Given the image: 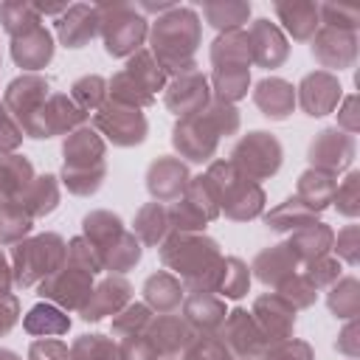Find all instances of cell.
<instances>
[{"mask_svg": "<svg viewBox=\"0 0 360 360\" xmlns=\"http://www.w3.org/2000/svg\"><path fill=\"white\" fill-rule=\"evenodd\" d=\"M73 98L79 101V110L98 107L104 98V79L101 76H84L73 84Z\"/></svg>", "mask_w": 360, "mask_h": 360, "instance_id": "35", "label": "cell"}, {"mask_svg": "<svg viewBox=\"0 0 360 360\" xmlns=\"http://www.w3.org/2000/svg\"><path fill=\"white\" fill-rule=\"evenodd\" d=\"M301 107L309 112V115H323L329 112L338 98H340V84L329 76V73H312L301 82Z\"/></svg>", "mask_w": 360, "mask_h": 360, "instance_id": "16", "label": "cell"}, {"mask_svg": "<svg viewBox=\"0 0 360 360\" xmlns=\"http://www.w3.org/2000/svg\"><path fill=\"white\" fill-rule=\"evenodd\" d=\"M68 326H70V321L56 307H48V304L34 307L25 318V332H31V335H62V332H68Z\"/></svg>", "mask_w": 360, "mask_h": 360, "instance_id": "28", "label": "cell"}, {"mask_svg": "<svg viewBox=\"0 0 360 360\" xmlns=\"http://www.w3.org/2000/svg\"><path fill=\"white\" fill-rule=\"evenodd\" d=\"M127 298H129V284H127L124 278H107V281H101V284L90 292V298L84 301L82 318H84V321H98V318H104V315H110V312H118V309L127 304Z\"/></svg>", "mask_w": 360, "mask_h": 360, "instance_id": "17", "label": "cell"}, {"mask_svg": "<svg viewBox=\"0 0 360 360\" xmlns=\"http://www.w3.org/2000/svg\"><path fill=\"white\" fill-rule=\"evenodd\" d=\"M17 143H20V127L14 124V118L6 110V104H0V155L11 152Z\"/></svg>", "mask_w": 360, "mask_h": 360, "instance_id": "39", "label": "cell"}, {"mask_svg": "<svg viewBox=\"0 0 360 360\" xmlns=\"http://www.w3.org/2000/svg\"><path fill=\"white\" fill-rule=\"evenodd\" d=\"M96 127L118 146H132L143 141L146 132V121L141 115V110L135 107H124V104H107L96 112Z\"/></svg>", "mask_w": 360, "mask_h": 360, "instance_id": "9", "label": "cell"}, {"mask_svg": "<svg viewBox=\"0 0 360 360\" xmlns=\"http://www.w3.org/2000/svg\"><path fill=\"white\" fill-rule=\"evenodd\" d=\"M143 292H146V301H149L155 309H160V312H172V309L180 307V301H183V287H180V281H177L174 276H169V273H155V276H149L146 284H143Z\"/></svg>", "mask_w": 360, "mask_h": 360, "instance_id": "25", "label": "cell"}, {"mask_svg": "<svg viewBox=\"0 0 360 360\" xmlns=\"http://www.w3.org/2000/svg\"><path fill=\"white\" fill-rule=\"evenodd\" d=\"M31 360H70L68 346L62 340H37L31 346Z\"/></svg>", "mask_w": 360, "mask_h": 360, "instance_id": "40", "label": "cell"}, {"mask_svg": "<svg viewBox=\"0 0 360 360\" xmlns=\"http://www.w3.org/2000/svg\"><path fill=\"white\" fill-rule=\"evenodd\" d=\"M205 101H208V84H205L202 73H197V70L180 73V79L166 93V104L183 118L200 115L205 110Z\"/></svg>", "mask_w": 360, "mask_h": 360, "instance_id": "11", "label": "cell"}, {"mask_svg": "<svg viewBox=\"0 0 360 360\" xmlns=\"http://www.w3.org/2000/svg\"><path fill=\"white\" fill-rule=\"evenodd\" d=\"M335 197V183L326 172H307L298 186V200L309 208H323Z\"/></svg>", "mask_w": 360, "mask_h": 360, "instance_id": "27", "label": "cell"}, {"mask_svg": "<svg viewBox=\"0 0 360 360\" xmlns=\"http://www.w3.org/2000/svg\"><path fill=\"white\" fill-rule=\"evenodd\" d=\"M160 256H163V264H169L180 276H186L191 284H202V290L214 292L217 276L222 267V256L217 250V242L202 239V236H191V233H180L163 245Z\"/></svg>", "mask_w": 360, "mask_h": 360, "instance_id": "2", "label": "cell"}, {"mask_svg": "<svg viewBox=\"0 0 360 360\" xmlns=\"http://www.w3.org/2000/svg\"><path fill=\"white\" fill-rule=\"evenodd\" d=\"M202 14L214 28H219V31L225 28V34H228V31H239V25L248 20L250 8L245 3H208L202 8Z\"/></svg>", "mask_w": 360, "mask_h": 360, "instance_id": "29", "label": "cell"}, {"mask_svg": "<svg viewBox=\"0 0 360 360\" xmlns=\"http://www.w3.org/2000/svg\"><path fill=\"white\" fill-rule=\"evenodd\" d=\"M186 318L194 326H217L219 321H225V307L217 295H211V290H191L188 301H186Z\"/></svg>", "mask_w": 360, "mask_h": 360, "instance_id": "23", "label": "cell"}, {"mask_svg": "<svg viewBox=\"0 0 360 360\" xmlns=\"http://www.w3.org/2000/svg\"><path fill=\"white\" fill-rule=\"evenodd\" d=\"M0 360H20L17 354H11V352H0Z\"/></svg>", "mask_w": 360, "mask_h": 360, "instance_id": "43", "label": "cell"}, {"mask_svg": "<svg viewBox=\"0 0 360 360\" xmlns=\"http://www.w3.org/2000/svg\"><path fill=\"white\" fill-rule=\"evenodd\" d=\"M276 14L295 39H307L318 25V6L312 3H276Z\"/></svg>", "mask_w": 360, "mask_h": 360, "instance_id": "26", "label": "cell"}, {"mask_svg": "<svg viewBox=\"0 0 360 360\" xmlns=\"http://www.w3.org/2000/svg\"><path fill=\"white\" fill-rule=\"evenodd\" d=\"M200 39V20L191 8H166L152 28V48L160 68L191 70V53Z\"/></svg>", "mask_w": 360, "mask_h": 360, "instance_id": "1", "label": "cell"}, {"mask_svg": "<svg viewBox=\"0 0 360 360\" xmlns=\"http://www.w3.org/2000/svg\"><path fill=\"white\" fill-rule=\"evenodd\" d=\"M166 225H169V214H166L158 202H152V205L141 208L138 222H135V231H138V236H141L146 245H155V242H160Z\"/></svg>", "mask_w": 360, "mask_h": 360, "instance_id": "33", "label": "cell"}, {"mask_svg": "<svg viewBox=\"0 0 360 360\" xmlns=\"http://www.w3.org/2000/svg\"><path fill=\"white\" fill-rule=\"evenodd\" d=\"M248 42H250V59H256L264 68H276L287 56L284 37L276 25H270V20H256L253 28L248 31Z\"/></svg>", "mask_w": 360, "mask_h": 360, "instance_id": "12", "label": "cell"}, {"mask_svg": "<svg viewBox=\"0 0 360 360\" xmlns=\"http://www.w3.org/2000/svg\"><path fill=\"white\" fill-rule=\"evenodd\" d=\"M11 56L20 68H28V70H37V68H45L48 59L53 56V42H51V34L37 25L20 37L11 39Z\"/></svg>", "mask_w": 360, "mask_h": 360, "instance_id": "13", "label": "cell"}, {"mask_svg": "<svg viewBox=\"0 0 360 360\" xmlns=\"http://www.w3.org/2000/svg\"><path fill=\"white\" fill-rule=\"evenodd\" d=\"M312 53L326 68H343L354 59V31L346 28H323L312 45Z\"/></svg>", "mask_w": 360, "mask_h": 360, "instance_id": "15", "label": "cell"}, {"mask_svg": "<svg viewBox=\"0 0 360 360\" xmlns=\"http://www.w3.org/2000/svg\"><path fill=\"white\" fill-rule=\"evenodd\" d=\"M256 104L267 118H287L292 104H295V90L292 84L281 82V79H264L256 87Z\"/></svg>", "mask_w": 360, "mask_h": 360, "instance_id": "21", "label": "cell"}, {"mask_svg": "<svg viewBox=\"0 0 360 360\" xmlns=\"http://www.w3.org/2000/svg\"><path fill=\"white\" fill-rule=\"evenodd\" d=\"M349 158H352V138L338 129L321 132V138L312 141V146H309V160L318 163V169L326 174L335 172L338 166L349 163Z\"/></svg>", "mask_w": 360, "mask_h": 360, "instance_id": "18", "label": "cell"}, {"mask_svg": "<svg viewBox=\"0 0 360 360\" xmlns=\"http://www.w3.org/2000/svg\"><path fill=\"white\" fill-rule=\"evenodd\" d=\"M73 360H121L118 349L112 340H107L104 335H82L73 349H70Z\"/></svg>", "mask_w": 360, "mask_h": 360, "instance_id": "32", "label": "cell"}, {"mask_svg": "<svg viewBox=\"0 0 360 360\" xmlns=\"http://www.w3.org/2000/svg\"><path fill=\"white\" fill-rule=\"evenodd\" d=\"M188 172L180 160L174 158H160L149 166V174H146V186L149 191L158 197V200H174L183 194V188L188 186Z\"/></svg>", "mask_w": 360, "mask_h": 360, "instance_id": "14", "label": "cell"}, {"mask_svg": "<svg viewBox=\"0 0 360 360\" xmlns=\"http://www.w3.org/2000/svg\"><path fill=\"white\" fill-rule=\"evenodd\" d=\"M104 146L93 129H79L65 143V183L73 194H90L104 177Z\"/></svg>", "mask_w": 360, "mask_h": 360, "instance_id": "3", "label": "cell"}, {"mask_svg": "<svg viewBox=\"0 0 360 360\" xmlns=\"http://www.w3.org/2000/svg\"><path fill=\"white\" fill-rule=\"evenodd\" d=\"M3 194H6V191H3V186H0V200H3Z\"/></svg>", "mask_w": 360, "mask_h": 360, "instance_id": "44", "label": "cell"}, {"mask_svg": "<svg viewBox=\"0 0 360 360\" xmlns=\"http://www.w3.org/2000/svg\"><path fill=\"white\" fill-rule=\"evenodd\" d=\"M34 217L17 202V205H6L0 211V242H17L20 236H25L31 231Z\"/></svg>", "mask_w": 360, "mask_h": 360, "instance_id": "34", "label": "cell"}, {"mask_svg": "<svg viewBox=\"0 0 360 360\" xmlns=\"http://www.w3.org/2000/svg\"><path fill=\"white\" fill-rule=\"evenodd\" d=\"M186 360H231V349L225 346V340L197 338L194 343H188Z\"/></svg>", "mask_w": 360, "mask_h": 360, "instance_id": "37", "label": "cell"}, {"mask_svg": "<svg viewBox=\"0 0 360 360\" xmlns=\"http://www.w3.org/2000/svg\"><path fill=\"white\" fill-rule=\"evenodd\" d=\"M248 180H262L267 174H273L281 163V146L276 138H270L267 132H250L248 138H242L233 149V160H231Z\"/></svg>", "mask_w": 360, "mask_h": 360, "instance_id": "6", "label": "cell"}, {"mask_svg": "<svg viewBox=\"0 0 360 360\" xmlns=\"http://www.w3.org/2000/svg\"><path fill=\"white\" fill-rule=\"evenodd\" d=\"M48 101V82L42 76H22L17 82L8 84V93H6V110L11 112V118L20 121V129H31V124L37 121L39 110L45 107Z\"/></svg>", "mask_w": 360, "mask_h": 360, "instance_id": "7", "label": "cell"}, {"mask_svg": "<svg viewBox=\"0 0 360 360\" xmlns=\"http://www.w3.org/2000/svg\"><path fill=\"white\" fill-rule=\"evenodd\" d=\"M248 281H250L248 267H245L239 259H222V267H219L214 292H222V295H228V298H239V295H245Z\"/></svg>", "mask_w": 360, "mask_h": 360, "instance_id": "30", "label": "cell"}, {"mask_svg": "<svg viewBox=\"0 0 360 360\" xmlns=\"http://www.w3.org/2000/svg\"><path fill=\"white\" fill-rule=\"evenodd\" d=\"M90 270L79 267V264H70V267H59L56 273H51L42 284H39V295L45 298H53L56 304L62 307H70V309H82L84 301L90 298Z\"/></svg>", "mask_w": 360, "mask_h": 360, "instance_id": "8", "label": "cell"}, {"mask_svg": "<svg viewBox=\"0 0 360 360\" xmlns=\"http://www.w3.org/2000/svg\"><path fill=\"white\" fill-rule=\"evenodd\" d=\"M250 315H253L262 338L267 335V340H287V335L292 332V323H295V307L281 295H262L253 304Z\"/></svg>", "mask_w": 360, "mask_h": 360, "instance_id": "10", "label": "cell"}, {"mask_svg": "<svg viewBox=\"0 0 360 360\" xmlns=\"http://www.w3.org/2000/svg\"><path fill=\"white\" fill-rule=\"evenodd\" d=\"M65 259H68V250L56 233H45V236H37L31 242H20L14 250L17 284L28 287L42 276L48 278L51 273H56L62 267Z\"/></svg>", "mask_w": 360, "mask_h": 360, "instance_id": "4", "label": "cell"}, {"mask_svg": "<svg viewBox=\"0 0 360 360\" xmlns=\"http://www.w3.org/2000/svg\"><path fill=\"white\" fill-rule=\"evenodd\" d=\"M292 264H295V253L290 245H278V248H270L264 253L256 256L253 267L259 270V278L264 284H278L292 273Z\"/></svg>", "mask_w": 360, "mask_h": 360, "instance_id": "22", "label": "cell"}, {"mask_svg": "<svg viewBox=\"0 0 360 360\" xmlns=\"http://www.w3.org/2000/svg\"><path fill=\"white\" fill-rule=\"evenodd\" d=\"M98 31L104 34L107 51L112 56H127L141 48L146 37V20L135 14L132 6H98Z\"/></svg>", "mask_w": 360, "mask_h": 360, "instance_id": "5", "label": "cell"}, {"mask_svg": "<svg viewBox=\"0 0 360 360\" xmlns=\"http://www.w3.org/2000/svg\"><path fill=\"white\" fill-rule=\"evenodd\" d=\"M8 287H11V273H8V264H6V259L0 253V295H6Z\"/></svg>", "mask_w": 360, "mask_h": 360, "instance_id": "42", "label": "cell"}, {"mask_svg": "<svg viewBox=\"0 0 360 360\" xmlns=\"http://www.w3.org/2000/svg\"><path fill=\"white\" fill-rule=\"evenodd\" d=\"M0 20L11 37H20V34L39 25V11L31 3H6L0 8Z\"/></svg>", "mask_w": 360, "mask_h": 360, "instance_id": "31", "label": "cell"}, {"mask_svg": "<svg viewBox=\"0 0 360 360\" xmlns=\"http://www.w3.org/2000/svg\"><path fill=\"white\" fill-rule=\"evenodd\" d=\"M262 360H309V346L298 340H284L276 349H270Z\"/></svg>", "mask_w": 360, "mask_h": 360, "instance_id": "38", "label": "cell"}, {"mask_svg": "<svg viewBox=\"0 0 360 360\" xmlns=\"http://www.w3.org/2000/svg\"><path fill=\"white\" fill-rule=\"evenodd\" d=\"M149 323V309L143 307V304H129L118 318H115V323H112V329H115V335H138L143 326Z\"/></svg>", "mask_w": 360, "mask_h": 360, "instance_id": "36", "label": "cell"}, {"mask_svg": "<svg viewBox=\"0 0 360 360\" xmlns=\"http://www.w3.org/2000/svg\"><path fill=\"white\" fill-rule=\"evenodd\" d=\"M225 335H228L225 346H228L231 352H236L239 357L253 354V352L262 346V332H259V326H256L253 315H250V312H245V309L231 312L228 326H225Z\"/></svg>", "mask_w": 360, "mask_h": 360, "instance_id": "20", "label": "cell"}, {"mask_svg": "<svg viewBox=\"0 0 360 360\" xmlns=\"http://www.w3.org/2000/svg\"><path fill=\"white\" fill-rule=\"evenodd\" d=\"M149 338H152L155 349L158 352H166V354H174L177 349H183V346L191 343V332H188L186 321H180L174 315H166V318L155 321L152 329H149Z\"/></svg>", "mask_w": 360, "mask_h": 360, "instance_id": "24", "label": "cell"}, {"mask_svg": "<svg viewBox=\"0 0 360 360\" xmlns=\"http://www.w3.org/2000/svg\"><path fill=\"white\" fill-rule=\"evenodd\" d=\"M17 321V298L14 295H0V335L8 332Z\"/></svg>", "mask_w": 360, "mask_h": 360, "instance_id": "41", "label": "cell"}, {"mask_svg": "<svg viewBox=\"0 0 360 360\" xmlns=\"http://www.w3.org/2000/svg\"><path fill=\"white\" fill-rule=\"evenodd\" d=\"M98 31V14L90 6H70L65 8V17L59 20V39L68 48H82L90 42Z\"/></svg>", "mask_w": 360, "mask_h": 360, "instance_id": "19", "label": "cell"}]
</instances>
